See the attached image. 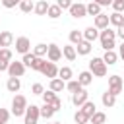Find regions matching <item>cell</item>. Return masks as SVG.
Returning a JSON list of instances; mask_svg holds the SVG:
<instances>
[{"label": "cell", "mask_w": 124, "mask_h": 124, "mask_svg": "<svg viewBox=\"0 0 124 124\" xmlns=\"http://www.w3.org/2000/svg\"><path fill=\"white\" fill-rule=\"evenodd\" d=\"M99 41H101V46H103V50H114V46H116V31H112L110 27H107V29H103L101 33H99Z\"/></svg>", "instance_id": "obj_1"}, {"label": "cell", "mask_w": 124, "mask_h": 124, "mask_svg": "<svg viewBox=\"0 0 124 124\" xmlns=\"http://www.w3.org/2000/svg\"><path fill=\"white\" fill-rule=\"evenodd\" d=\"M21 62L25 64V68H31V70H37V72H41V68H43V64H45L46 60H43V58L35 56L33 52H27V54H23Z\"/></svg>", "instance_id": "obj_2"}, {"label": "cell", "mask_w": 124, "mask_h": 124, "mask_svg": "<svg viewBox=\"0 0 124 124\" xmlns=\"http://www.w3.org/2000/svg\"><path fill=\"white\" fill-rule=\"evenodd\" d=\"M89 72L95 76V78H105L107 76V64L103 58H93L89 62Z\"/></svg>", "instance_id": "obj_3"}, {"label": "cell", "mask_w": 124, "mask_h": 124, "mask_svg": "<svg viewBox=\"0 0 124 124\" xmlns=\"http://www.w3.org/2000/svg\"><path fill=\"white\" fill-rule=\"evenodd\" d=\"M27 110V99L23 95H16L12 101V114L14 116H23Z\"/></svg>", "instance_id": "obj_4"}, {"label": "cell", "mask_w": 124, "mask_h": 124, "mask_svg": "<svg viewBox=\"0 0 124 124\" xmlns=\"http://www.w3.org/2000/svg\"><path fill=\"white\" fill-rule=\"evenodd\" d=\"M39 118H41V107L31 105V107H27V110L23 114V124H37Z\"/></svg>", "instance_id": "obj_5"}, {"label": "cell", "mask_w": 124, "mask_h": 124, "mask_svg": "<svg viewBox=\"0 0 124 124\" xmlns=\"http://www.w3.org/2000/svg\"><path fill=\"white\" fill-rule=\"evenodd\" d=\"M108 91H110L112 95H116V97L122 93V78H120V76L114 74V76L108 78Z\"/></svg>", "instance_id": "obj_6"}, {"label": "cell", "mask_w": 124, "mask_h": 124, "mask_svg": "<svg viewBox=\"0 0 124 124\" xmlns=\"http://www.w3.org/2000/svg\"><path fill=\"white\" fill-rule=\"evenodd\" d=\"M68 12H70V16L76 17V19H78V17H85V16H87V6L81 4V2H74Z\"/></svg>", "instance_id": "obj_7"}, {"label": "cell", "mask_w": 124, "mask_h": 124, "mask_svg": "<svg viewBox=\"0 0 124 124\" xmlns=\"http://www.w3.org/2000/svg\"><path fill=\"white\" fill-rule=\"evenodd\" d=\"M8 74H10V78H21L23 74H25V64L23 62H10V66H8Z\"/></svg>", "instance_id": "obj_8"}, {"label": "cell", "mask_w": 124, "mask_h": 124, "mask_svg": "<svg viewBox=\"0 0 124 124\" xmlns=\"http://www.w3.org/2000/svg\"><path fill=\"white\" fill-rule=\"evenodd\" d=\"M58 70L60 68H56V64L54 62H45L43 64V68H41V74L45 76V78H50V79H54V78H58Z\"/></svg>", "instance_id": "obj_9"}, {"label": "cell", "mask_w": 124, "mask_h": 124, "mask_svg": "<svg viewBox=\"0 0 124 124\" xmlns=\"http://www.w3.org/2000/svg\"><path fill=\"white\" fill-rule=\"evenodd\" d=\"M29 48H31V41H29L27 37H17V39H16V50H17L19 54H27Z\"/></svg>", "instance_id": "obj_10"}, {"label": "cell", "mask_w": 124, "mask_h": 124, "mask_svg": "<svg viewBox=\"0 0 124 124\" xmlns=\"http://www.w3.org/2000/svg\"><path fill=\"white\" fill-rule=\"evenodd\" d=\"M46 58H48L50 62H58V60L62 58V50H60V46H58V45H54V43H50V45H48Z\"/></svg>", "instance_id": "obj_11"}, {"label": "cell", "mask_w": 124, "mask_h": 124, "mask_svg": "<svg viewBox=\"0 0 124 124\" xmlns=\"http://www.w3.org/2000/svg\"><path fill=\"white\" fill-rule=\"evenodd\" d=\"M89 101V93L85 91V89H79L78 93H74L72 95V103L76 105V107H81L83 103H87Z\"/></svg>", "instance_id": "obj_12"}, {"label": "cell", "mask_w": 124, "mask_h": 124, "mask_svg": "<svg viewBox=\"0 0 124 124\" xmlns=\"http://www.w3.org/2000/svg\"><path fill=\"white\" fill-rule=\"evenodd\" d=\"M108 25H110V19H108L107 14H99V16L93 19V27H97V29H101V31L107 29Z\"/></svg>", "instance_id": "obj_13"}, {"label": "cell", "mask_w": 124, "mask_h": 124, "mask_svg": "<svg viewBox=\"0 0 124 124\" xmlns=\"http://www.w3.org/2000/svg\"><path fill=\"white\" fill-rule=\"evenodd\" d=\"M99 29L97 27H93V25H89V27H85V31H83V39L85 41H89V43H93L95 39H99Z\"/></svg>", "instance_id": "obj_14"}, {"label": "cell", "mask_w": 124, "mask_h": 124, "mask_svg": "<svg viewBox=\"0 0 124 124\" xmlns=\"http://www.w3.org/2000/svg\"><path fill=\"white\" fill-rule=\"evenodd\" d=\"M62 56H64L66 60H70V62H74V60L78 58V52H76V46H74V45H66V46H62Z\"/></svg>", "instance_id": "obj_15"}, {"label": "cell", "mask_w": 124, "mask_h": 124, "mask_svg": "<svg viewBox=\"0 0 124 124\" xmlns=\"http://www.w3.org/2000/svg\"><path fill=\"white\" fill-rule=\"evenodd\" d=\"M93 78H95V76H93L89 70H85V72H79V74H78V81L81 83V87H87V85H91Z\"/></svg>", "instance_id": "obj_16"}, {"label": "cell", "mask_w": 124, "mask_h": 124, "mask_svg": "<svg viewBox=\"0 0 124 124\" xmlns=\"http://www.w3.org/2000/svg\"><path fill=\"white\" fill-rule=\"evenodd\" d=\"M14 43V35L10 31H0V48H8Z\"/></svg>", "instance_id": "obj_17"}, {"label": "cell", "mask_w": 124, "mask_h": 124, "mask_svg": "<svg viewBox=\"0 0 124 124\" xmlns=\"http://www.w3.org/2000/svg\"><path fill=\"white\" fill-rule=\"evenodd\" d=\"M6 89H8L10 93H17V91L21 89V81H19V78H8V81H6Z\"/></svg>", "instance_id": "obj_18"}, {"label": "cell", "mask_w": 124, "mask_h": 124, "mask_svg": "<svg viewBox=\"0 0 124 124\" xmlns=\"http://www.w3.org/2000/svg\"><path fill=\"white\" fill-rule=\"evenodd\" d=\"M48 89H50V91H54V93H60L62 89H66V81H64V79H60V78H54V79H50Z\"/></svg>", "instance_id": "obj_19"}, {"label": "cell", "mask_w": 124, "mask_h": 124, "mask_svg": "<svg viewBox=\"0 0 124 124\" xmlns=\"http://www.w3.org/2000/svg\"><path fill=\"white\" fill-rule=\"evenodd\" d=\"M101 103H103L107 108H110V107H114V105H116V95H112V93L107 89V91L103 93V97H101Z\"/></svg>", "instance_id": "obj_20"}, {"label": "cell", "mask_w": 124, "mask_h": 124, "mask_svg": "<svg viewBox=\"0 0 124 124\" xmlns=\"http://www.w3.org/2000/svg\"><path fill=\"white\" fill-rule=\"evenodd\" d=\"M76 52H78L79 56H87V54L91 52V43L83 39V41H81V43H79V45L76 46Z\"/></svg>", "instance_id": "obj_21"}, {"label": "cell", "mask_w": 124, "mask_h": 124, "mask_svg": "<svg viewBox=\"0 0 124 124\" xmlns=\"http://www.w3.org/2000/svg\"><path fill=\"white\" fill-rule=\"evenodd\" d=\"M103 60H105V64H107V66H112V64H116V62H118V52H114V50H105Z\"/></svg>", "instance_id": "obj_22"}, {"label": "cell", "mask_w": 124, "mask_h": 124, "mask_svg": "<svg viewBox=\"0 0 124 124\" xmlns=\"http://www.w3.org/2000/svg\"><path fill=\"white\" fill-rule=\"evenodd\" d=\"M48 6H50V4H48L46 0H39V2L35 4V10H33V12H35L37 16H46V12H48Z\"/></svg>", "instance_id": "obj_23"}, {"label": "cell", "mask_w": 124, "mask_h": 124, "mask_svg": "<svg viewBox=\"0 0 124 124\" xmlns=\"http://www.w3.org/2000/svg\"><path fill=\"white\" fill-rule=\"evenodd\" d=\"M68 39H70V43H72V45H76V46H78V45L83 41V31L72 29V31H70V35H68Z\"/></svg>", "instance_id": "obj_24"}, {"label": "cell", "mask_w": 124, "mask_h": 124, "mask_svg": "<svg viewBox=\"0 0 124 124\" xmlns=\"http://www.w3.org/2000/svg\"><path fill=\"white\" fill-rule=\"evenodd\" d=\"M108 19H110V25H114L116 29H118V27L124 23V16H122L120 12H112V14L108 16Z\"/></svg>", "instance_id": "obj_25"}, {"label": "cell", "mask_w": 124, "mask_h": 124, "mask_svg": "<svg viewBox=\"0 0 124 124\" xmlns=\"http://www.w3.org/2000/svg\"><path fill=\"white\" fill-rule=\"evenodd\" d=\"M46 16H48L50 19H58V17L62 16V10H60V6H58V4H50V6H48V12H46Z\"/></svg>", "instance_id": "obj_26"}, {"label": "cell", "mask_w": 124, "mask_h": 124, "mask_svg": "<svg viewBox=\"0 0 124 124\" xmlns=\"http://www.w3.org/2000/svg\"><path fill=\"white\" fill-rule=\"evenodd\" d=\"M72 76H74V72H72V68H70V66H62V68L58 70V78H60V79H64V81H70V79H72Z\"/></svg>", "instance_id": "obj_27"}, {"label": "cell", "mask_w": 124, "mask_h": 124, "mask_svg": "<svg viewBox=\"0 0 124 124\" xmlns=\"http://www.w3.org/2000/svg\"><path fill=\"white\" fill-rule=\"evenodd\" d=\"M46 52H48V45H45V43H39V45H35V48H33V54L39 56V58L46 56Z\"/></svg>", "instance_id": "obj_28"}, {"label": "cell", "mask_w": 124, "mask_h": 124, "mask_svg": "<svg viewBox=\"0 0 124 124\" xmlns=\"http://www.w3.org/2000/svg\"><path fill=\"white\" fill-rule=\"evenodd\" d=\"M81 110L91 118V116L97 112V107H95V103H93V101H87V103H83V105H81Z\"/></svg>", "instance_id": "obj_29"}, {"label": "cell", "mask_w": 124, "mask_h": 124, "mask_svg": "<svg viewBox=\"0 0 124 124\" xmlns=\"http://www.w3.org/2000/svg\"><path fill=\"white\" fill-rule=\"evenodd\" d=\"M54 112H56V110H54V107H52V105H48V103H45V105L41 107V116H43V118H52V116H54Z\"/></svg>", "instance_id": "obj_30"}, {"label": "cell", "mask_w": 124, "mask_h": 124, "mask_svg": "<svg viewBox=\"0 0 124 124\" xmlns=\"http://www.w3.org/2000/svg\"><path fill=\"white\" fill-rule=\"evenodd\" d=\"M66 89L74 95V93H78V91H79V89H83V87H81V83H79L78 79H70V81H66Z\"/></svg>", "instance_id": "obj_31"}, {"label": "cell", "mask_w": 124, "mask_h": 124, "mask_svg": "<svg viewBox=\"0 0 124 124\" xmlns=\"http://www.w3.org/2000/svg\"><path fill=\"white\" fill-rule=\"evenodd\" d=\"M74 120H76V124H89V116L81 108H78V112L74 114Z\"/></svg>", "instance_id": "obj_32"}, {"label": "cell", "mask_w": 124, "mask_h": 124, "mask_svg": "<svg viewBox=\"0 0 124 124\" xmlns=\"http://www.w3.org/2000/svg\"><path fill=\"white\" fill-rule=\"evenodd\" d=\"M99 14H103V12H101V6H99V4H95V2H89V4H87V16L97 17Z\"/></svg>", "instance_id": "obj_33"}, {"label": "cell", "mask_w": 124, "mask_h": 124, "mask_svg": "<svg viewBox=\"0 0 124 124\" xmlns=\"http://www.w3.org/2000/svg\"><path fill=\"white\" fill-rule=\"evenodd\" d=\"M19 10H21L23 14H31V12L35 10V4H33L31 0H21V4H19Z\"/></svg>", "instance_id": "obj_34"}, {"label": "cell", "mask_w": 124, "mask_h": 124, "mask_svg": "<svg viewBox=\"0 0 124 124\" xmlns=\"http://www.w3.org/2000/svg\"><path fill=\"white\" fill-rule=\"evenodd\" d=\"M105 120H107V114L105 112H95L89 118V124H105Z\"/></svg>", "instance_id": "obj_35"}, {"label": "cell", "mask_w": 124, "mask_h": 124, "mask_svg": "<svg viewBox=\"0 0 124 124\" xmlns=\"http://www.w3.org/2000/svg\"><path fill=\"white\" fill-rule=\"evenodd\" d=\"M41 97H43V101H45V103H48V105H52V103L58 99V97H56V93H54V91H50V89H48V91H45Z\"/></svg>", "instance_id": "obj_36"}, {"label": "cell", "mask_w": 124, "mask_h": 124, "mask_svg": "<svg viewBox=\"0 0 124 124\" xmlns=\"http://www.w3.org/2000/svg\"><path fill=\"white\" fill-rule=\"evenodd\" d=\"M0 60L12 62V50L10 48H0Z\"/></svg>", "instance_id": "obj_37"}, {"label": "cell", "mask_w": 124, "mask_h": 124, "mask_svg": "<svg viewBox=\"0 0 124 124\" xmlns=\"http://www.w3.org/2000/svg\"><path fill=\"white\" fill-rule=\"evenodd\" d=\"M8 120H10V110L0 108V124H8Z\"/></svg>", "instance_id": "obj_38"}, {"label": "cell", "mask_w": 124, "mask_h": 124, "mask_svg": "<svg viewBox=\"0 0 124 124\" xmlns=\"http://www.w3.org/2000/svg\"><path fill=\"white\" fill-rule=\"evenodd\" d=\"M19 4H21V0H2V6L8 8V10H12V8L19 6Z\"/></svg>", "instance_id": "obj_39"}, {"label": "cell", "mask_w": 124, "mask_h": 124, "mask_svg": "<svg viewBox=\"0 0 124 124\" xmlns=\"http://www.w3.org/2000/svg\"><path fill=\"white\" fill-rule=\"evenodd\" d=\"M31 93H33V95H43V93H45V87H43L41 83H33V85H31Z\"/></svg>", "instance_id": "obj_40"}, {"label": "cell", "mask_w": 124, "mask_h": 124, "mask_svg": "<svg viewBox=\"0 0 124 124\" xmlns=\"http://www.w3.org/2000/svg\"><path fill=\"white\" fill-rule=\"evenodd\" d=\"M112 10L114 12H124V0H112Z\"/></svg>", "instance_id": "obj_41"}, {"label": "cell", "mask_w": 124, "mask_h": 124, "mask_svg": "<svg viewBox=\"0 0 124 124\" xmlns=\"http://www.w3.org/2000/svg\"><path fill=\"white\" fill-rule=\"evenodd\" d=\"M56 4L60 6V10H70V6L74 4L72 0H56Z\"/></svg>", "instance_id": "obj_42"}, {"label": "cell", "mask_w": 124, "mask_h": 124, "mask_svg": "<svg viewBox=\"0 0 124 124\" xmlns=\"http://www.w3.org/2000/svg\"><path fill=\"white\" fill-rule=\"evenodd\" d=\"M93 2H95V4H99L101 8H103V6H108V4L112 6V0H93Z\"/></svg>", "instance_id": "obj_43"}, {"label": "cell", "mask_w": 124, "mask_h": 124, "mask_svg": "<svg viewBox=\"0 0 124 124\" xmlns=\"http://www.w3.org/2000/svg\"><path fill=\"white\" fill-rule=\"evenodd\" d=\"M8 66H10V62H6V60H0V72H8Z\"/></svg>", "instance_id": "obj_44"}, {"label": "cell", "mask_w": 124, "mask_h": 124, "mask_svg": "<svg viewBox=\"0 0 124 124\" xmlns=\"http://www.w3.org/2000/svg\"><path fill=\"white\" fill-rule=\"evenodd\" d=\"M116 35H118V37L122 39V43H124V23H122V25H120V27L116 29Z\"/></svg>", "instance_id": "obj_45"}, {"label": "cell", "mask_w": 124, "mask_h": 124, "mask_svg": "<svg viewBox=\"0 0 124 124\" xmlns=\"http://www.w3.org/2000/svg\"><path fill=\"white\" fill-rule=\"evenodd\" d=\"M52 107H54V110H60V108H62V101H60V99H56V101L52 103Z\"/></svg>", "instance_id": "obj_46"}, {"label": "cell", "mask_w": 124, "mask_h": 124, "mask_svg": "<svg viewBox=\"0 0 124 124\" xmlns=\"http://www.w3.org/2000/svg\"><path fill=\"white\" fill-rule=\"evenodd\" d=\"M118 56L124 60V43H122V45H120V48H118Z\"/></svg>", "instance_id": "obj_47"}, {"label": "cell", "mask_w": 124, "mask_h": 124, "mask_svg": "<svg viewBox=\"0 0 124 124\" xmlns=\"http://www.w3.org/2000/svg\"><path fill=\"white\" fill-rule=\"evenodd\" d=\"M52 124H62V122H52Z\"/></svg>", "instance_id": "obj_48"}]
</instances>
